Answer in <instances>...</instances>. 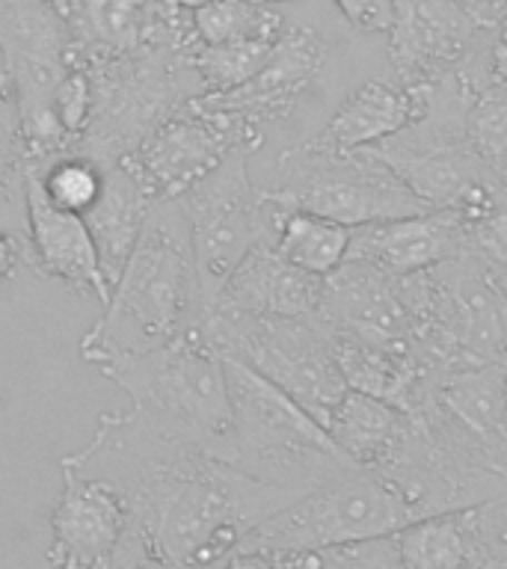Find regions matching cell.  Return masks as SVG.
I'll use <instances>...</instances> for the list:
<instances>
[{"label":"cell","instance_id":"obj_15","mask_svg":"<svg viewBox=\"0 0 507 569\" xmlns=\"http://www.w3.org/2000/svg\"><path fill=\"white\" fill-rule=\"evenodd\" d=\"M507 533V496L421 516L395 533L404 569H480Z\"/></svg>","mask_w":507,"mask_h":569},{"label":"cell","instance_id":"obj_16","mask_svg":"<svg viewBox=\"0 0 507 569\" xmlns=\"http://www.w3.org/2000/svg\"><path fill=\"white\" fill-rule=\"evenodd\" d=\"M466 247V220L454 211H427L418 217L368 222L354 229L345 261L404 279L443 264Z\"/></svg>","mask_w":507,"mask_h":569},{"label":"cell","instance_id":"obj_40","mask_svg":"<svg viewBox=\"0 0 507 569\" xmlns=\"http://www.w3.org/2000/svg\"><path fill=\"white\" fill-rule=\"evenodd\" d=\"M505 202H507V193H505Z\"/></svg>","mask_w":507,"mask_h":569},{"label":"cell","instance_id":"obj_39","mask_svg":"<svg viewBox=\"0 0 507 569\" xmlns=\"http://www.w3.org/2000/svg\"><path fill=\"white\" fill-rule=\"evenodd\" d=\"M0 69H3V60H0Z\"/></svg>","mask_w":507,"mask_h":569},{"label":"cell","instance_id":"obj_35","mask_svg":"<svg viewBox=\"0 0 507 569\" xmlns=\"http://www.w3.org/2000/svg\"><path fill=\"white\" fill-rule=\"evenodd\" d=\"M21 264H24V243L0 229V282H9Z\"/></svg>","mask_w":507,"mask_h":569},{"label":"cell","instance_id":"obj_27","mask_svg":"<svg viewBox=\"0 0 507 569\" xmlns=\"http://www.w3.org/2000/svg\"><path fill=\"white\" fill-rule=\"evenodd\" d=\"M27 142L21 128V110L12 80L0 69V204L24 196Z\"/></svg>","mask_w":507,"mask_h":569},{"label":"cell","instance_id":"obj_6","mask_svg":"<svg viewBox=\"0 0 507 569\" xmlns=\"http://www.w3.org/2000/svg\"><path fill=\"white\" fill-rule=\"evenodd\" d=\"M276 202L359 229L434 211L371 149L336 151L306 140L279 154Z\"/></svg>","mask_w":507,"mask_h":569},{"label":"cell","instance_id":"obj_36","mask_svg":"<svg viewBox=\"0 0 507 569\" xmlns=\"http://www.w3.org/2000/svg\"><path fill=\"white\" fill-rule=\"evenodd\" d=\"M155 3L169 9H187V12H193V9L205 7V3H211V0H155Z\"/></svg>","mask_w":507,"mask_h":569},{"label":"cell","instance_id":"obj_5","mask_svg":"<svg viewBox=\"0 0 507 569\" xmlns=\"http://www.w3.org/2000/svg\"><path fill=\"white\" fill-rule=\"evenodd\" d=\"M80 69L92 83V113L74 151L105 167L122 163L169 116L202 96L187 53L167 42Z\"/></svg>","mask_w":507,"mask_h":569},{"label":"cell","instance_id":"obj_3","mask_svg":"<svg viewBox=\"0 0 507 569\" xmlns=\"http://www.w3.org/2000/svg\"><path fill=\"white\" fill-rule=\"evenodd\" d=\"M131 398V412L155 433L196 445L226 460L231 439V398L226 362L202 323L146 353L96 365Z\"/></svg>","mask_w":507,"mask_h":569},{"label":"cell","instance_id":"obj_28","mask_svg":"<svg viewBox=\"0 0 507 569\" xmlns=\"http://www.w3.org/2000/svg\"><path fill=\"white\" fill-rule=\"evenodd\" d=\"M466 249L507 297V202L493 208L478 220L466 222Z\"/></svg>","mask_w":507,"mask_h":569},{"label":"cell","instance_id":"obj_34","mask_svg":"<svg viewBox=\"0 0 507 569\" xmlns=\"http://www.w3.org/2000/svg\"><path fill=\"white\" fill-rule=\"evenodd\" d=\"M457 3L469 12L480 30H493L501 18H507V0H457Z\"/></svg>","mask_w":507,"mask_h":569},{"label":"cell","instance_id":"obj_22","mask_svg":"<svg viewBox=\"0 0 507 569\" xmlns=\"http://www.w3.org/2000/svg\"><path fill=\"white\" fill-rule=\"evenodd\" d=\"M350 238H354V229H350V226H341V222L318 217V213L297 211V208H285L282 204L279 222H276L274 247L279 249L291 264L329 279L338 267L345 264L347 249H350Z\"/></svg>","mask_w":507,"mask_h":569},{"label":"cell","instance_id":"obj_25","mask_svg":"<svg viewBox=\"0 0 507 569\" xmlns=\"http://www.w3.org/2000/svg\"><path fill=\"white\" fill-rule=\"evenodd\" d=\"M279 42V39H276ZM276 42H229V44H202L196 42L190 51V69L199 78L202 96H220L231 92L240 83H247L265 60L270 57Z\"/></svg>","mask_w":507,"mask_h":569},{"label":"cell","instance_id":"obj_8","mask_svg":"<svg viewBox=\"0 0 507 569\" xmlns=\"http://www.w3.org/2000/svg\"><path fill=\"white\" fill-rule=\"evenodd\" d=\"M418 516L389 480L371 469H356L345 478L302 492L291 505L267 516L240 549L261 551H324L347 542L391 537Z\"/></svg>","mask_w":507,"mask_h":569},{"label":"cell","instance_id":"obj_32","mask_svg":"<svg viewBox=\"0 0 507 569\" xmlns=\"http://www.w3.org/2000/svg\"><path fill=\"white\" fill-rule=\"evenodd\" d=\"M341 16L362 33H389L391 0H332Z\"/></svg>","mask_w":507,"mask_h":569},{"label":"cell","instance_id":"obj_31","mask_svg":"<svg viewBox=\"0 0 507 569\" xmlns=\"http://www.w3.org/2000/svg\"><path fill=\"white\" fill-rule=\"evenodd\" d=\"M320 551H261L238 549L217 569H318Z\"/></svg>","mask_w":507,"mask_h":569},{"label":"cell","instance_id":"obj_33","mask_svg":"<svg viewBox=\"0 0 507 569\" xmlns=\"http://www.w3.org/2000/svg\"><path fill=\"white\" fill-rule=\"evenodd\" d=\"M493 44H489V83H507V18L493 27Z\"/></svg>","mask_w":507,"mask_h":569},{"label":"cell","instance_id":"obj_24","mask_svg":"<svg viewBox=\"0 0 507 569\" xmlns=\"http://www.w3.org/2000/svg\"><path fill=\"white\" fill-rule=\"evenodd\" d=\"M466 140L507 193V83L478 89L466 110Z\"/></svg>","mask_w":507,"mask_h":569},{"label":"cell","instance_id":"obj_17","mask_svg":"<svg viewBox=\"0 0 507 569\" xmlns=\"http://www.w3.org/2000/svg\"><path fill=\"white\" fill-rule=\"evenodd\" d=\"M327 297V279L291 264L274 247L261 243L229 276L211 309L238 311L249 318L315 320Z\"/></svg>","mask_w":507,"mask_h":569},{"label":"cell","instance_id":"obj_21","mask_svg":"<svg viewBox=\"0 0 507 569\" xmlns=\"http://www.w3.org/2000/svg\"><path fill=\"white\" fill-rule=\"evenodd\" d=\"M409 427L407 409L365 391L347 389L327 421V433L347 460L377 471L389 460Z\"/></svg>","mask_w":507,"mask_h":569},{"label":"cell","instance_id":"obj_2","mask_svg":"<svg viewBox=\"0 0 507 569\" xmlns=\"http://www.w3.org/2000/svg\"><path fill=\"white\" fill-rule=\"evenodd\" d=\"M202 318L190 222L178 199H158L110 300L80 338V356L83 362L101 365L116 356L146 353L202 323Z\"/></svg>","mask_w":507,"mask_h":569},{"label":"cell","instance_id":"obj_9","mask_svg":"<svg viewBox=\"0 0 507 569\" xmlns=\"http://www.w3.org/2000/svg\"><path fill=\"white\" fill-rule=\"evenodd\" d=\"M252 154L256 149L231 151L211 176L178 199L190 222L205 311L217 302L240 261L256 247L274 243L276 238L282 204L276 202L270 190L252 184Z\"/></svg>","mask_w":507,"mask_h":569},{"label":"cell","instance_id":"obj_38","mask_svg":"<svg viewBox=\"0 0 507 569\" xmlns=\"http://www.w3.org/2000/svg\"><path fill=\"white\" fill-rule=\"evenodd\" d=\"M480 569H498V567H496V560H489L487 567H480Z\"/></svg>","mask_w":507,"mask_h":569},{"label":"cell","instance_id":"obj_12","mask_svg":"<svg viewBox=\"0 0 507 569\" xmlns=\"http://www.w3.org/2000/svg\"><path fill=\"white\" fill-rule=\"evenodd\" d=\"M478 33L457 0H391L389 60L404 87H430L463 69Z\"/></svg>","mask_w":507,"mask_h":569},{"label":"cell","instance_id":"obj_23","mask_svg":"<svg viewBox=\"0 0 507 569\" xmlns=\"http://www.w3.org/2000/svg\"><path fill=\"white\" fill-rule=\"evenodd\" d=\"M202 44L276 42L288 30L285 18L258 0H211L190 12Z\"/></svg>","mask_w":507,"mask_h":569},{"label":"cell","instance_id":"obj_11","mask_svg":"<svg viewBox=\"0 0 507 569\" xmlns=\"http://www.w3.org/2000/svg\"><path fill=\"white\" fill-rule=\"evenodd\" d=\"M62 489L51 513V569H113L131 525L128 501L110 480L60 462Z\"/></svg>","mask_w":507,"mask_h":569},{"label":"cell","instance_id":"obj_19","mask_svg":"<svg viewBox=\"0 0 507 569\" xmlns=\"http://www.w3.org/2000/svg\"><path fill=\"white\" fill-rule=\"evenodd\" d=\"M430 87H404L386 80H365L329 116L324 131L311 140L336 151L371 149L389 140L407 124L421 119L427 110Z\"/></svg>","mask_w":507,"mask_h":569},{"label":"cell","instance_id":"obj_1","mask_svg":"<svg viewBox=\"0 0 507 569\" xmlns=\"http://www.w3.org/2000/svg\"><path fill=\"white\" fill-rule=\"evenodd\" d=\"M62 462L110 480L128 501L131 525L113 569H217L267 516L300 498L155 433L131 409L105 412L87 448Z\"/></svg>","mask_w":507,"mask_h":569},{"label":"cell","instance_id":"obj_37","mask_svg":"<svg viewBox=\"0 0 507 569\" xmlns=\"http://www.w3.org/2000/svg\"><path fill=\"white\" fill-rule=\"evenodd\" d=\"M258 3H267V7H274V3H285V0H258Z\"/></svg>","mask_w":507,"mask_h":569},{"label":"cell","instance_id":"obj_20","mask_svg":"<svg viewBox=\"0 0 507 569\" xmlns=\"http://www.w3.org/2000/svg\"><path fill=\"white\" fill-rule=\"evenodd\" d=\"M151 204H155V199L131 169L125 163L107 167L101 196L83 213V222L92 234V243H96L101 270H105L110 288H113L122 267L131 258L133 247H137V240H140Z\"/></svg>","mask_w":507,"mask_h":569},{"label":"cell","instance_id":"obj_30","mask_svg":"<svg viewBox=\"0 0 507 569\" xmlns=\"http://www.w3.org/2000/svg\"><path fill=\"white\" fill-rule=\"evenodd\" d=\"M53 113H57L62 128L71 133L74 149H78L80 137L89 124V113H92V83H89L87 69L71 66L69 74L62 78V83L53 92Z\"/></svg>","mask_w":507,"mask_h":569},{"label":"cell","instance_id":"obj_18","mask_svg":"<svg viewBox=\"0 0 507 569\" xmlns=\"http://www.w3.org/2000/svg\"><path fill=\"white\" fill-rule=\"evenodd\" d=\"M69 30V62L92 66L137 53L151 42L158 3L151 0H51Z\"/></svg>","mask_w":507,"mask_h":569},{"label":"cell","instance_id":"obj_29","mask_svg":"<svg viewBox=\"0 0 507 569\" xmlns=\"http://www.w3.org/2000/svg\"><path fill=\"white\" fill-rule=\"evenodd\" d=\"M318 569H404L395 533L320 551Z\"/></svg>","mask_w":507,"mask_h":569},{"label":"cell","instance_id":"obj_4","mask_svg":"<svg viewBox=\"0 0 507 569\" xmlns=\"http://www.w3.org/2000/svg\"><path fill=\"white\" fill-rule=\"evenodd\" d=\"M231 398L226 462L270 487L311 492L359 466L341 453L327 427L249 365L222 356Z\"/></svg>","mask_w":507,"mask_h":569},{"label":"cell","instance_id":"obj_14","mask_svg":"<svg viewBox=\"0 0 507 569\" xmlns=\"http://www.w3.org/2000/svg\"><path fill=\"white\" fill-rule=\"evenodd\" d=\"M327 42L315 27L288 24L265 66L247 83L220 96H199L196 101L213 110L247 116L258 124L285 119L297 107V101L315 87L327 62Z\"/></svg>","mask_w":507,"mask_h":569},{"label":"cell","instance_id":"obj_13","mask_svg":"<svg viewBox=\"0 0 507 569\" xmlns=\"http://www.w3.org/2000/svg\"><path fill=\"white\" fill-rule=\"evenodd\" d=\"M24 211L30 231L24 240V264L44 279H53L74 293L92 297L98 306H107L113 288L101 270V258L87 222L80 213H66L48 202L33 163H27L24 172Z\"/></svg>","mask_w":507,"mask_h":569},{"label":"cell","instance_id":"obj_26","mask_svg":"<svg viewBox=\"0 0 507 569\" xmlns=\"http://www.w3.org/2000/svg\"><path fill=\"white\" fill-rule=\"evenodd\" d=\"M33 167L48 202L66 213L83 217L96 204L101 187H105V163L78 154V151L44 160V163H33Z\"/></svg>","mask_w":507,"mask_h":569},{"label":"cell","instance_id":"obj_7","mask_svg":"<svg viewBox=\"0 0 507 569\" xmlns=\"http://www.w3.org/2000/svg\"><path fill=\"white\" fill-rule=\"evenodd\" d=\"M202 329L222 356L267 377L324 427L350 389L318 320L249 318L238 311L208 309Z\"/></svg>","mask_w":507,"mask_h":569},{"label":"cell","instance_id":"obj_10","mask_svg":"<svg viewBox=\"0 0 507 569\" xmlns=\"http://www.w3.org/2000/svg\"><path fill=\"white\" fill-rule=\"evenodd\" d=\"M265 128L267 124L252 122L247 116L213 110L193 98L122 163L140 178L155 202L181 199L211 176L231 151L261 149Z\"/></svg>","mask_w":507,"mask_h":569}]
</instances>
